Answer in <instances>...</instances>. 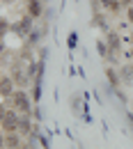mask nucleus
I'll use <instances>...</instances> for the list:
<instances>
[{"mask_svg": "<svg viewBox=\"0 0 133 149\" xmlns=\"http://www.w3.org/2000/svg\"><path fill=\"white\" fill-rule=\"evenodd\" d=\"M12 78H14V83H16V85H21V87H23V85L28 83V76L23 74L21 69H14V74H12Z\"/></svg>", "mask_w": 133, "mask_h": 149, "instance_id": "8", "label": "nucleus"}, {"mask_svg": "<svg viewBox=\"0 0 133 149\" xmlns=\"http://www.w3.org/2000/svg\"><path fill=\"white\" fill-rule=\"evenodd\" d=\"M12 103H14V110H19L21 115H30L32 112V101H30V96L23 92L21 87L12 94Z\"/></svg>", "mask_w": 133, "mask_h": 149, "instance_id": "2", "label": "nucleus"}, {"mask_svg": "<svg viewBox=\"0 0 133 149\" xmlns=\"http://www.w3.org/2000/svg\"><path fill=\"white\" fill-rule=\"evenodd\" d=\"M71 106H74V110H76L78 115L85 110V108H83V99H80L78 94H71Z\"/></svg>", "mask_w": 133, "mask_h": 149, "instance_id": "9", "label": "nucleus"}, {"mask_svg": "<svg viewBox=\"0 0 133 149\" xmlns=\"http://www.w3.org/2000/svg\"><path fill=\"white\" fill-rule=\"evenodd\" d=\"M5 147H14V149H19L21 147V135H19V131H9V133H5Z\"/></svg>", "mask_w": 133, "mask_h": 149, "instance_id": "5", "label": "nucleus"}, {"mask_svg": "<svg viewBox=\"0 0 133 149\" xmlns=\"http://www.w3.org/2000/svg\"><path fill=\"white\" fill-rule=\"evenodd\" d=\"M106 76H108V80H110L113 85H117V74H115V69H106Z\"/></svg>", "mask_w": 133, "mask_h": 149, "instance_id": "14", "label": "nucleus"}, {"mask_svg": "<svg viewBox=\"0 0 133 149\" xmlns=\"http://www.w3.org/2000/svg\"><path fill=\"white\" fill-rule=\"evenodd\" d=\"M39 37H41V32H39V30H30V35H28V46H37V44H39Z\"/></svg>", "mask_w": 133, "mask_h": 149, "instance_id": "10", "label": "nucleus"}, {"mask_svg": "<svg viewBox=\"0 0 133 149\" xmlns=\"http://www.w3.org/2000/svg\"><path fill=\"white\" fill-rule=\"evenodd\" d=\"M28 14L32 16V19H39L41 16V12H44V5H41V0H28Z\"/></svg>", "mask_w": 133, "mask_h": 149, "instance_id": "6", "label": "nucleus"}, {"mask_svg": "<svg viewBox=\"0 0 133 149\" xmlns=\"http://www.w3.org/2000/svg\"><path fill=\"white\" fill-rule=\"evenodd\" d=\"M122 80L124 83H133V67H124L122 69Z\"/></svg>", "mask_w": 133, "mask_h": 149, "instance_id": "11", "label": "nucleus"}, {"mask_svg": "<svg viewBox=\"0 0 133 149\" xmlns=\"http://www.w3.org/2000/svg\"><path fill=\"white\" fill-rule=\"evenodd\" d=\"M7 30H9V23H7V19H2V21H0V37H5Z\"/></svg>", "mask_w": 133, "mask_h": 149, "instance_id": "13", "label": "nucleus"}, {"mask_svg": "<svg viewBox=\"0 0 133 149\" xmlns=\"http://www.w3.org/2000/svg\"><path fill=\"white\" fill-rule=\"evenodd\" d=\"M103 7L110 9V12H117V9H119V2H117V0H103Z\"/></svg>", "mask_w": 133, "mask_h": 149, "instance_id": "12", "label": "nucleus"}, {"mask_svg": "<svg viewBox=\"0 0 133 149\" xmlns=\"http://www.w3.org/2000/svg\"><path fill=\"white\" fill-rule=\"evenodd\" d=\"M0 83H2V99H12V94L16 92L14 90V78L12 76H2Z\"/></svg>", "mask_w": 133, "mask_h": 149, "instance_id": "4", "label": "nucleus"}, {"mask_svg": "<svg viewBox=\"0 0 133 149\" xmlns=\"http://www.w3.org/2000/svg\"><path fill=\"white\" fill-rule=\"evenodd\" d=\"M21 149H32V147H21Z\"/></svg>", "mask_w": 133, "mask_h": 149, "instance_id": "17", "label": "nucleus"}, {"mask_svg": "<svg viewBox=\"0 0 133 149\" xmlns=\"http://www.w3.org/2000/svg\"><path fill=\"white\" fill-rule=\"evenodd\" d=\"M30 30H32V16H30V14H25L23 19H19L16 23H14V32H16L19 37L30 35Z\"/></svg>", "mask_w": 133, "mask_h": 149, "instance_id": "3", "label": "nucleus"}, {"mask_svg": "<svg viewBox=\"0 0 133 149\" xmlns=\"http://www.w3.org/2000/svg\"><path fill=\"white\" fill-rule=\"evenodd\" d=\"M67 44H69V48H74V46L78 44V35H76V32H71V35H69V39H67Z\"/></svg>", "mask_w": 133, "mask_h": 149, "instance_id": "15", "label": "nucleus"}, {"mask_svg": "<svg viewBox=\"0 0 133 149\" xmlns=\"http://www.w3.org/2000/svg\"><path fill=\"white\" fill-rule=\"evenodd\" d=\"M106 39H108V48H110V60H115V57H117V53H119V35L110 32Z\"/></svg>", "mask_w": 133, "mask_h": 149, "instance_id": "7", "label": "nucleus"}, {"mask_svg": "<svg viewBox=\"0 0 133 149\" xmlns=\"http://www.w3.org/2000/svg\"><path fill=\"white\" fill-rule=\"evenodd\" d=\"M0 115H2V129H5V133L21 129V112L19 110H9L7 106H2Z\"/></svg>", "mask_w": 133, "mask_h": 149, "instance_id": "1", "label": "nucleus"}, {"mask_svg": "<svg viewBox=\"0 0 133 149\" xmlns=\"http://www.w3.org/2000/svg\"><path fill=\"white\" fill-rule=\"evenodd\" d=\"M99 53L103 57H108V51H106V44H103V41H99Z\"/></svg>", "mask_w": 133, "mask_h": 149, "instance_id": "16", "label": "nucleus"}, {"mask_svg": "<svg viewBox=\"0 0 133 149\" xmlns=\"http://www.w3.org/2000/svg\"><path fill=\"white\" fill-rule=\"evenodd\" d=\"M5 149H14V147H5Z\"/></svg>", "mask_w": 133, "mask_h": 149, "instance_id": "18", "label": "nucleus"}]
</instances>
